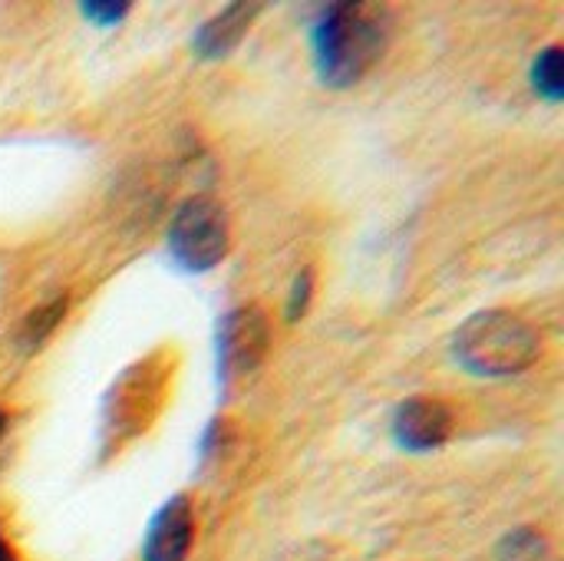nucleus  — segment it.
Instances as JSON below:
<instances>
[{"instance_id": "6", "label": "nucleus", "mask_w": 564, "mask_h": 561, "mask_svg": "<svg viewBox=\"0 0 564 561\" xmlns=\"http://www.w3.org/2000/svg\"><path fill=\"white\" fill-rule=\"evenodd\" d=\"M393 436L410 453L440 450L453 436V410L433 397H413L393 413Z\"/></svg>"}, {"instance_id": "1", "label": "nucleus", "mask_w": 564, "mask_h": 561, "mask_svg": "<svg viewBox=\"0 0 564 561\" xmlns=\"http://www.w3.org/2000/svg\"><path fill=\"white\" fill-rule=\"evenodd\" d=\"M390 40V10L380 3H330L314 26V56L321 79L334 89L360 83L383 56Z\"/></svg>"}, {"instance_id": "14", "label": "nucleus", "mask_w": 564, "mask_h": 561, "mask_svg": "<svg viewBox=\"0 0 564 561\" xmlns=\"http://www.w3.org/2000/svg\"><path fill=\"white\" fill-rule=\"evenodd\" d=\"M0 561H17V559H13V552H10V549H7V546H3V549H0Z\"/></svg>"}, {"instance_id": "13", "label": "nucleus", "mask_w": 564, "mask_h": 561, "mask_svg": "<svg viewBox=\"0 0 564 561\" xmlns=\"http://www.w3.org/2000/svg\"><path fill=\"white\" fill-rule=\"evenodd\" d=\"M89 20H96V23H119L126 13H129V3L126 0H119V3H99V0H89V3H83L79 7Z\"/></svg>"}, {"instance_id": "7", "label": "nucleus", "mask_w": 564, "mask_h": 561, "mask_svg": "<svg viewBox=\"0 0 564 561\" xmlns=\"http://www.w3.org/2000/svg\"><path fill=\"white\" fill-rule=\"evenodd\" d=\"M195 536V516L188 496L169 499L149 526L142 561H185Z\"/></svg>"}, {"instance_id": "16", "label": "nucleus", "mask_w": 564, "mask_h": 561, "mask_svg": "<svg viewBox=\"0 0 564 561\" xmlns=\"http://www.w3.org/2000/svg\"><path fill=\"white\" fill-rule=\"evenodd\" d=\"M0 549H3V539H0Z\"/></svg>"}, {"instance_id": "15", "label": "nucleus", "mask_w": 564, "mask_h": 561, "mask_svg": "<svg viewBox=\"0 0 564 561\" xmlns=\"http://www.w3.org/2000/svg\"><path fill=\"white\" fill-rule=\"evenodd\" d=\"M3 430H7V413L0 410V436H3Z\"/></svg>"}, {"instance_id": "8", "label": "nucleus", "mask_w": 564, "mask_h": 561, "mask_svg": "<svg viewBox=\"0 0 564 561\" xmlns=\"http://www.w3.org/2000/svg\"><path fill=\"white\" fill-rule=\"evenodd\" d=\"M261 13V3H228L221 13H215L208 23H202V30L195 33L192 46L198 56L205 60H221L228 56L241 36L248 33V26L254 23V17Z\"/></svg>"}, {"instance_id": "5", "label": "nucleus", "mask_w": 564, "mask_h": 561, "mask_svg": "<svg viewBox=\"0 0 564 561\" xmlns=\"http://www.w3.org/2000/svg\"><path fill=\"white\" fill-rule=\"evenodd\" d=\"M268 344H271V327L258 308L231 311L218 327V364L225 380L251 374L264 360Z\"/></svg>"}, {"instance_id": "2", "label": "nucleus", "mask_w": 564, "mask_h": 561, "mask_svg": "<svg viewBox=\"0 0 564 561\" xmlns=\"http://www.w3.org/2000/svg\"><path fill=\"white\" fill-rule=\"evenodd\" d=\"M542 354L539 331L512 311L473 314L453 337V357L476 377H516Z\"/></svg>"}, {"instance_id": "11", "label": "nucleus", "mask_w": 564, "mask_h": 561, "mask_svg": "<svg viewBox=\"0 0 564 561\" xmlns=\"http://www.w3.org/2000/svg\"><path fill=\"white\" fill-rule=\"evenodd\" d=\"M532 86L545 99H562L564 96V53L562 46H545L539 60L532 63Z\"/></svg>"}, {"instance_id": "12", "label": "nucleus", "mask_w": 564, "mask_h": 561, "mask_svg": "<svg viewBox=\"0 0 564 561\" xmlns=\"http://www.w3.org/2000/svg\"><path fill=\"white\" fill-rule=\"evenodd\" d=\"M311 288H314V281H311V271H301V274L294 278V288H291V298H288V321H297V317L307 311Z\"/></svg>"}, {"instance_id": "3", "label": "nucleus", "mask_w": 564, "mask_h": 561, "mask_svg": "<svg viewBox=\"0 0 564 561\" xmlns=\"http://www.w3.org/2000/svg\"><path fill=\"white\" fill-rule=\"evenodd\" d=\"M169 251L185 271H212L228 255V215L215 198H188L169 225Z\"/></svg>"}, {"instance_id": "9", "label": "nucleus", "mask_w": 564, "mask_h": 561, "mask_svg": "<svg viewBox=\"0 0 564 561\" xmlns=\"http://www.w3.org/2000/svg\"><path fill=\"white\" fill-rule=\"evenodd\" d=\"M63 314H66V294L63 298H53L50 304H43L36 311H30V317L20 327V347L23 350H36L56 331V324L63 321Z\"/></svg>"}, {"instance_id": "4", "label": "nucleus", "mask_w": 564, "mask_h": 561, "mask_svg": "<svg viewBox=\"0 0 564 561\" xmlns=\"http://www.w3.org/2000/svg\"><path fill=\"white\" fill-rule=\"evenodd\" d=\"M162 390H165L162 364L142 360V364L129 367L112 384L109 400H106V440L119 443V440H129L139 430H145L162 403Z\"/></svg>"}, {"instance_id": "10", "label": "nucleus", "mask_w": 564, "mask_h": 561, "mask_svg": "<svg viewBox=\"0 0 564 561\" xmlns=\"http://www.w3.org/2000/svg\"><path fill=\"white\" fill-rule=\"evenodd\" d=\"M499 561H552V546L535 529H516L499 542Z\"/></svg>"}]
</instances>
